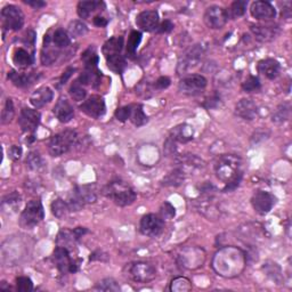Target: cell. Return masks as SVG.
Returning <instances> with one entry per match:
<instances>
[{
	"label": "cell",
	"instance_id": "obj_4",
	"mask_svg": "<svg viewBox=\"0 0 292 292\" xmlns=\"http://www.w3.org/2000/svg\"><path fill=\"white\" fill-rule=\"evenodd\" d=\"M241 159L235 154H224L218 158L215 165L216 175L224 183L230 182L236 173L241 171Z\"/></svg>",
	"mask_w": 292,
	"mask_h": 292
},
{
	"label": "cell",
	"instance_id": "obj_49",
	"mask_svg": "<svg viewBox=\"0 0 292 292\" xmlns=\"http://www.w3.org/2000/svg\"><path fill=\"white\" fill-rule=\"evenodd\" d=\"M16 290L18 292H30L33 290V283L30 277L20 276L16 279Z\"/></svg>",
	"mask_w": 292,
	"mask_h": 292
},
{
	"label": "cell",
	"instance_id": "obj_11",
	"mask_svg": "<svg viewBox=\"0 0 292 292\" xmlns=\"http://www.w3.org/2000/svg\"><path fill=\"white\" fill-rule=\"evenodd\" d=\"M53 259L57 269L62 274L76 273L78 271V264L72 259L70 251L66 248L57 247L53 253Z\"/></svg>",
	"mask_w": 292,
	"mask_h": 292
},
{
	"label": "cell",
	"instance_id": "obj_40",
	"mask_svg": "<svg viewBox=\"0 0 292 292\" xmlns=\"http://www.w3.org/2000/svg\"><path fill=\"white\" fill-rule=\"evenodd\" d=\"M25 164H27V167L32 170V171H39V170H42L45 167V162H43L42 158L36 151L29 153L27 160H25Z\"/></svg>",
	"mask_w": 292,
	"mask_h": 292
},
{
	"label": "cell",
	"instance_id": "obj_13",
	"mask_svg": "<svg viewBox=\"0 0 292 292\" xmlns=\"http://www.w3.org/2000/svg\"><path fill=\"white\" fill-rule=\"evenodd\" d=\"M275 202L276 199L274 195L266 191H257L251 198V205L254 211L261 216L267 215L275 206Z\"/></svg>",
	"mask_w": 292,
	"mask_h": 292
},
{
	"label": "cell",
	"instance_id": "obj_32",
	"mask_svg": "<svg viewBox=\"0 0 292 292\" xmlns=\"http://www.w3.org/2000/svg\"><path fill=\"white\" fill-rule=\"evenodd\" d=\"M291 113V108L290 104L288 103H284V104H281L276 108V110L272 114V121L275 125H282L286 123V121L289 120Z\"/></svg>",
	"mask_w": 292,
	"mask_h": 292
},
{
	"label": "cell",
	"instance_id": "obj_25",
	"mask_svg": "<svg viewBox=\"0 0 292 292\" xmlns=\"http://www.w3.org/2000/svg\"><path fill=\"white\" fill-rule=\"evenodd\" d=\"M194 129L192 125L187 124H183L175 127L170 132L169 138L173 140L175 143H188L193 139Z\"/></svg>",
	"mask_w": 292,
	"mask_h": 292
},
{
	"label": "cell",
	"instance_id": "obj_30",
	"mask_svg": "<svg viewBox=\"0 0 292 292\" xmlns=\"http://www.w3.org/2000/svg\"><path fill=\"white\" fill-rule=\"evenodd\" d=\"M13 62L14 64L21 69H25L30 66L33 62V58L28 50L24 48H16L13 54Z\"/></svg>",
	"mask_w": 292,
	"mask_h": 292
},
{
	"label": "cell",
	"instance_id": "obj_57",
	"mask_svg": "<svg viewBox=\"0 0 292 292\" xmlns=\"http://www.w3.org/2000/svg\"><path fill=\"white\" fill-rule=\"evenodd\" d=\"M23 2L27 3V5L33 7L36 9H40L42 7L46 6L45 1H42V0H23Z\"/></svg>",
	"mask_w": 292,
	"mask_h": 292
},
{
	"label": "cell",
	"instance_id": "obj_10",
	"mask_svg": "<svg viewBox=\"0 0 292 292\" xmlns=\"http://www.w3.org/2000/svg\"><path fill=\"white\" fill-rule=\"evenodd\" d=\"M205 23L207 27L218 30V29L224 28L228 21L227 10L220 6H210L207 8L205 16H203Z\"/></svg>",
	"mask_w": 292,
	"mask_h": 292
},
{
	"label": "cell",
	"instance_id": "obj_34",
	"mask_svg": "<svg viewBox=\"0 0 292 292\" xmlns=\"http://www.w3.org/2000/svg\"><path fill=\"white\" fill-rule=\"evenodd\" d=\"M106 64H108V68L111 71L118 73V75H121L125 71V69L127 68V62H125L124 55L121 54L106 58Z\"/></svg>",
	"mask_w": 292,
	"mask_h": 292
},
{
	"label": "cell",
	"instance_id": "obj_29",
	"mask_svg": "<svg viewBox=\"0 0 292 292\" xmlns=\"http://www.w3.org/2000/svg\"><path fill=\"white\" fill-rule=\"evenodd\" d=\"M7 78L12 81L14 86L18 88H27L35 83L36 79H38V77H35L33 75H25V73H21L17 71H10L7 75Z\"/></svg>",
	"mask_w": 292,
	"mask_h": 292
},
{
	"label": "cell",
	"instance_id": "obj_17",
	"mask_svg": "<svg viewBox=\"0 0 292 292\" xmlns=\"http://www.w3.org/2000/svg\"><path fill=\"white\" fill-rule=\"evenodd\" d=\"M40 113L37 110L24 108L21 111L20 118H18V125L21 129L25 132H35L40 124Z\"/></svg>",
	"mask_w": 292,
	"mask_h": 292
},
{
	"label": "cell",
	"instance_id": "obj_47",
	"mask_svg": "<svg viewBox=\"0 0 292 292\" xmlns=\"http://www.w3.org/2000/svg\"><path fill=\"white\" fill-rule=\"evenodd\" d=\"M69 31L75 37H83L88 32V28L83 21L76 20L69 24Z\"/></svg>",
	"mask_w": 292,
	"mask_h": 292
},
{
	"label": "cell",
	"instance_id": "obj_20",
	"mask_svg": "<svg viewBox=\"0 0 292 292\" xmlns=\"http://www.w3.org/2000/svg\"><path fill=\"white\" fill-rule=\"evenodd\" d=\"M159 13L157 10H144L136 16V24L143 31H157L159 27Z\"/></svg>",
	"mask_w": 292,
	"mask_h": 292
},
{
	"label": "cell",
	"instance_id": "obj_27",
	"mask_svg": "<svg viewBox=\"0 0 292 292\" xmlns=\"http://www.w3.org/2000/svg\"><path fill=\"white\" fill-rule=\"evenodd\" d=\"M124 49V37H112L103 45L102 51L105 58L120 55Z\"/></svg>",
	"mask_w": 292,
	"mask_h": 292
},
{
	"label": "cell",
	"instance_id": "obj_28",
	"mask_svg": "<svg viewBox=\"0 0 292 292\" xmlns=\"http://www.w3.org/2000/svg\"><path fill=\"white\" fill-rule=\"evenodd\" d=\"M102 7H105V3L103 1H96V0H89V1H80L78 3L77 12L78 15L83 20L89 17L96 10L101 9Z\"/></svg>",
	"mask_w": 292,
	"mask_h": 292
},
{
	"label": "cell",
	"instance_id": "obj_33",
	"mask_svg": "<svg viewBox=\"0 0 292 292\" xmlns=\"http://www.w3.org/2000/svg\"><path fill=\"white\" fill-rule=\"evenodd\" d=\"M78 241L77 236L73 231H61L60 234L57 236V247L66 248L69 251L71 250V248L75 247L76 242Z\"/></svg>",
	"mask_w": 292,
	"mask_h": 292
},
{
	"label": "cell",
	"instance_id": "obj_8",
	"mask_svg": "<svg viewBox=\"0 0 292 292\" xmlns=\"http://www.w3.org/2000/svg\"><path fill=\"white\" fill-rule=\"evenodd\" d=\"M1 25L7 31L21 30L24 25V14L17 6L7 5L1 10Z\"/></svg>",
	"mask_w": 292,
	"mask_h": 292
},
{
	"label": "cell",
	"instance_id": "obj_55",
	"mask_svg": "<svg viewBox=\"0 0 292 292\" xmlns=\"http://www.w3.org/2000/svg\"><path fill=\"white\" fill-rule=\"evenodd\" d=\"M173 30V23L169 20H165L158 27V33H169Z\"/></svg>",
	"mask_w": 292,
	"mask_h": 292
},
{
	"label": "cell",
	"instance_id": "obj_18",
	"mask_svg": "<svg viewBox=\"0 0 292 292\" xmlns=\"http://www.w3.org/2000/svg\"><path fill=\"white\" fill-rule=\"evenodd\" d=\"M197 208L209 219H216L220 215L219 207L213 194H203L200 200H197Z\"/></svg>",
	"mask_w": 292,
	"mask_h": 292
},
{
	"label": "cell",
	"instance_id": "obj_21",
	"mask_svg": "<svg viewBox=\"0 0 292 292\" xmlns=\"http://www.w3.org/2000/svg\"><path fill=\"white\" fill-rule=\"evenodd\" d=\"M251 32L257 42H269L280 35V28L277 25H251Z\"/></svg>",
	"mask_w": 292,
	"mask_h": 292
},
{
	"label": "cell",
	"instance_id": "obj_1",
	"mask_svg": "<svg viewBox=\"0 0 292 292\" xmlns=\"http://www.w3.org/2000/svg\"><path fill=\"white\" fill-rule=\"evenodd\" d=\"M247 254L236 247H225L215 254L212 267L218 275L232 279L239 276L247 266Z\"/></svg>",
	"mask_w": 292,
	"mask_h": 292
},
{
	"label": "cell",
	"instance_id": "obj_45",
	"mask_svg": "<svg viewBox=\"0 0 292 292\" xmlns=\"http://www.w3.org/2000/svg\"><path fill=\"white\" fill-rule=\"evenodd\" d=\"M14 116H15V109H14L13 101L10 98L6 99L5 106H3V110L1 112V124L6 125L9 124L10 121L13 120Z\"/></svg>",
	"mask_w": 292,
	"mask_h": 292
},
{
	"label": "cell",
	"instance_id": "obj_3",
	"mask_svg": "<svg viewBox=\"0 0 292 292\" xmlns=\"http://www.w3.org/2000/svg\"><path fill=\"white\" fill-rule=\"evenodd\" d=\"M96 200H97V188L95 184L79 185L72 191L68 205L71 211H79L88 203H94Z\"/></svg>",
	"mask_w": 292,
	"mask_h": 292
},
{
	"label": "cell",
	"instance_id": "obj_48",
	"mask_svg": "<svg viewBox=\"0 0 292 292\" xmlns=\"http://www.w3.org/2000/svg\"><path fill=\"white\" fill-rule=\"evenodd\" d=\"M261 83L259 78L256 76H250L248 79L242 83V89L246 92H254L260 90Z\"/></svg>",
	"mask_w": 292,
	"mask_h": 292
},
{
	"label": "cell",
	"instance_id": "obj_5",
	"mask_svg": "<svg viewBox=\"0 0 292 292\" xmlns=\"http://www.w3.org/2000/svg\"><path fill=\"white\" fill-rule=\"evenodd\" d=\"M78 140V134L75 130H64L53 136L48 143V152L51 157H60L68 153Z\"/></svg>",
	"mask_w": 292,
	"mask_h": 292
},
{
	"label": "cell",
	"instance_id": "obj_43",
	"mask_svg": "<svg viewBox=\"0 0 292 292\" xmlns=\"http://www.w3.org/2000/svg\"><path fill=\"white\" fill-rule=\"evenodd\" d=\"M69 92L70 95H71V97L77 102L84 101V98H86V95H87V91L83 88V84H81L80 81L78 79L72 83V86L70 87Z\"/></svg>",
	"mask_w": 292,
	"mask_h": 292
},
{
	"label": "cell",
	"instance_id": "obj_52",
	"mask_svg": "<svg viewBox=\"0 0 292 292\" xmlns=\"http://www.w3.org/2000/svg\"><path fill=\"white\" fill-rule=\"evenodd\" d=\"M130 110H131V105H127V106H123V108L118 109L114 113V116L121 123H125V121L129 120V117H130Z\"/></svg>",
	"mask_w": 292,
	"mask_h": 292
},
{
	"label": "cell",
	"instance_id": "obj_35",
	"mask_svg": "<svg viewBox=\"0 0 292 292\" xmlns=\"http://www.w3.org/2000/svg\"><path fill=\"white\" fill-rule=\"evenodd\" d=\"M140 42H142V33L139 31H131L130 35L128 37L127 47H125V51H127V56L130 58H134L137 51V48L139 46Z\"/></svg>",
	"mask_w": 292,
	"mask_h": 292
},
{
	"label": "cell",
	"instance_id": "obj_7",
	"mask_svg": "<svg viewBox=\"0 0 292 292\" xmlns=\"http://www.w3.org/2000/svg\"><path fill=\"white\" fill-rule=\"evenodd\" d=\"M45 217L42 203L40 200H31L28 202L25 208L21 213L20 225L23 228L30 230L37 226Z\"/></svg>",
	"mask_w": 292,
	"mask_h": 292
},
{
	"label": "cell",
	"instance_id": "obj_50",
	"mask_svg": "<svg viewBox=\"0 0 292 292\" xmlns=\"http://www.w3.org/2000/svg\"><path fill=\"white\" fill-rule=\"evenodd\" d=\"M160 215L162 219H172V218L176 216L175 207L169 202L162 203L160 208Z\"/></svg>",
	"mask_w": 292,
	"mask_h": 292
},
{
	"label": "cell",
	"instance_id": "obj_46",
	"mask_svg": "<svg viewBox=\"0 0 292 292\" xmlns=\"http://www.w3.org/2000/svg\"><path fill=\"white\" fill-rule=\"evenodd\" d=\"M96 290L99 291H111V292H119L120 287L117 283L116 280L113 279H104L101 282L97 283V286L95 287Z\"/></svg>",
	"mask_w": 292,
	"mask_h": 292
},
{
	"label": "cell",
	"instance_id": "obj_53",
	"mask_svg": "<svg viewBox=\"0 0 292 292\" xmlns=\"http://www.w3.org/2000/svg\"><path fill=\"white\" fill-rule=\"evenodd\" d=\"M170 83H171V80H170L168 77H160L157 81H155L153 87L157 90H164V89H167V88L170 86Z\"/></svg>",
	"mask_w": 292,
	"mask_h": 292
},
{
	"label": "cell",
	"instance_id": "obj_54",
	"mask_svg": "<svg viewBox=\"0 0 292 292\" xmlns=\"http://www.w3.org/2000/svg\"><path fill=\"white\" fill-rule=\"evenodd\" d=\"M22 155V147L17 145H13L8 149V158L12 159L13 161H16L21 158Z\"/></svg>",
	"mask_w": 292,
	"mask_h": 292
},
{
	"label": "cell",
	"instance_id": "obj_42",
	"mask_svg": "<svg viewBox=\"0 0 292 292\" xmlns=\"http://www.w3.org/2000/svg\"><path fill=\"white\" fill-rule=\"evenodd\" d=\"M70 42H71L70 37L68 36V33L63 30V29H57V30L54 32L53 43L55 45V47L57 48V49H61V48H66L70 45Z\"/></svg>",
	"mask_w": 292,
	"mask_h": 292
},
{
	"label": "cell",
	"instance_id": "obj_16",
	"mask_svg": "<svg viewBox=\"0 0 292 292\" xmlns=\"http://www.w3.org/2000/svg\"><path fill=\"white\" fill-rule=\"evenodd\" d=\"M176 164L178 165V168L185 172V175L200 172L206 167L205 161L194 154L179 155L176 159Z\"/></svg>",
	"mask_w": 292,
	"mask_h": 292
},
{
	"label": "cell",
	"instance_id": "obj_51",
	"mask_svg": "<svg viewBox=\"0 0 292 292\" xmlns=\"http://www.w3.org/2000/svg\"><path fill=\"white\" fill-rule=\"evenodd\" d=\"M242 177H243L242 171L236 173V175L233 177L230 182L226 183V186L224 187V192L228 193V192H233L234 190H236V188L239 187V185L241 184V182H242Z\"/></svg>",
	"mask_w": 292,
	"mask_h": 292
},
{
	"label": "cell",
	"instance_id": "obj_26",
	"mask_svg": "<svg viewBox=\"0 0 292 292\" xmlns=\"http://www.w3.org/2000/svg\"><path fill=\"white\" fill-rule=\"evenodd\" d=\"M53 90L49 87L42 86L37 89L30 97V103L35 106L36 109L42 108L43 105H46L53 99Z\"/></svg>",
	"mask_w": 292,
	"mask_h": 292
},
{
	"label": "cell",
	"instance_id": "obj_2",
	"mask_svg": "<svg viewBox=\"0 0 292 292\" xmlns=\"http://www.w3.org/2000/svg\"><path fill=\"white\" fill-rule=\"evenodd\" d=\"M103 194L119 207L130 206L137 198L136 192L123 180H113L109 183L103 190Z\"/></svg>",
	"mask_w": 292,
	"mask_h": 292
},
{
	"label": "cell",
	"instance_id": "obj_24",
	"mask_svg": "<svg viewBox=\"0 0 292 292\" xmlns=\"http://www.w3.org/2000/svg\"><path fill=\"white\" fill-rule=\"evenodd\" d=\"M258 72L269 80H274L280 75L281 65L274 58H266L258 62Z\"/></svg>",
	"mask_w": 292,
	"mask_h": 292
},
{
	"label": "cell",
	"instance_id": "obj_31",
	"mask_svg": "<svg viewBox=\"0 0 292 292\" xmlns=\"http://www.w3.org/2000/svg\"><path fill=\"white\" fill-rule=\"evenodd\" d=\"M129 120H130L136 127H142V125L147 124V121H149V117H147L145 112H144L142 105L132 104Z\"/></svg>",
	"mask_w": 292,
	"mask_h": 292
},
{
	"label": "cell",
	"instance_id": "obj_44",
	"mask_svg": "<svg viewBox=\"0 0 292 292\" xmlns=\"http://www.w3.org/2000/svg\"><path fill=\"white\" fill-rule=\"evenodd\" d=\"M247 7H248L247 0H236V1L232 3L228 16L231 15L233 18H239L243 16L247 12Z\"/></svg>",
	"mask_w": 292,
	"mask_h": 292
},
{
	"label": "cell",
	"instance_id": "obj_62",
	"mask_svg": "<svg viewBox=\"0 0 292 292\" xmlns=\"http://www.w3.org/2000/svg\"><path fill=\"white\" fill-rule=\"evenodd\" d=\"M73 232H75L77 239L79 240L81 236H83L84 234H86V233H88V230L86 227H77V228H75V230H73Z\"/></svg>",
	"mask_w": 292,
	"mask_h": 292
},
{
	"label": "cell",
	"instance_id": "obj_9",
	"mask_svg": "<svg viewBox=\"0 0 292 292\" xmlns=\"http://www.w3.org/2000/svg\"><path fill=\"white\" fill-rule=\"evenodd\" d=\"M203 55H205V48L202 45L198 43L188 49L183 54V56L179 58L178 66H177V72L179 75H185L190 71L191 69H194L199 63L201 62Z\"/></svg>",
	"mask_w": 292,
	"mask_h": 292
},
{
	"label": "cell",
	"instance_id": "obj_63",
	"mask_svg": "<svg viewBox=\"0 0 292 292\" xmlns=\"http://www.w3.org/2000/svg\"><path fill=\"white\" fill-rule=\"evenodd\" d=\"M103 254H104V253L101 252V251H96V252L90 254L89 260L90 261H94V260H104V259H103Z\"/></svg>",
	"mask_w": 292,
	"mask_h": 292
},
{
	"label": "cell",
	"instance_id": "obj_59",
	"mask_svg": "<svg viewBox=\"0 0 292 292\" xmlns=\"http://www.w3.org/2000/svg\"><path fill=\"white\" fill-rule=\"evenodd\" d=\"M35 40H36V32L33 30H29L27 32V35H25L24 42L28 43V45L33 46L35 45Z\"/></svg>",
	"mask_w": 292,
	"mask_h": 292
},
{
	"label": "cell",
	"instance_id": "obj_36",
	"mask_svg": "<svg viewBox=\"0 0 292 292\" xmlns=\"http://www.w3.org/2000/svg\"><path fill=\"white\" fill-rule=\"evenodd\" d=\"M50 209L51 213L56 218H58V219H64V218L69 215V212L71 211L68 202L62 200V199H56V200H54L50 206Z\"/></svg>",
	"mask_w": 292,
	"mask_h": 292
},
{
	"label": "cell",
	"instance_id": "obj_61",
	"mask_svg": "<svg viewBox=\"0 0 292 292\" xmlns=\"http://www.w3.org/2000/svg\"><path fill=\"white\" fill-rule=\"evenodd\" d=\"M282 15H283V17H287V18H289L291 16V2L290 1L283 2Z\"/></svg>",
	"mask_w": 292,
	"mask_h": 292
},
{
	"label": "cell",
	"instance_id": "obj_38",
	"mask_svg": "<svg viewBox=\"0 0 292 292\" xmlns=\"http://www.w3.org/2000/svg\"><path fill=\"white\" fill-rule=\"evenodd\" d=\"M185 179V172L182 171L179 168H176L173 171L168 173L162 180L164 186H179L182 185Z\"/></svg>",
	"mask_w": 292,
	"mask_h": 292
},
{
	"label": "cell",
	"instance_id": "obj_15",
	"mask_svg": "<svg viewBox=\"0 0 292 292\" xmlns=\"http://www.w3.org/2000/svg\"><path fill=\"white\" fill-rule=\"evenodd\" d=\"M80 110L88 117L94 118V119H99L106 112V105L104 98L98 95L90 96L89 98L83 102L80 105Z\"/></svg>",
	"mask_w": 292,
	"mask_h": 292
},
{
	"label": "cell",
	"instance_id": "obj_41",
	"mask_svg": "<svg viewBox=\"0 0 292 292\" xmlns=\"http://www.w3.org/2000/svg\"><path fill=\"white\" fill-rule=\"evenodd\" d=\"M170 290L172 292H187L192 290V283L191 281L186 277L179 276L176 277L171 281L170 284Z\"/></svg>",
	"mask_w": 292,
	"mask_h": 292
},
{
	"label": "cell",
	"instance_id": "obj_19",
	"mask_svg": "<svg viewBox=\"0 0 292 292\" xmlns=\"http://www.w3.org/2000/svg\"><path fill=\"white\" fill-rule=\"evenodd\" d=\"M250 13L253 18L259 21H271L276 16V9L268 1H254L250 7Z\"/></svg>",
	"mask_w": 292,
	"mask_h": 292
},
{
	"label": "cell",
	"instance_id": "obj_37",
	"mask_svg": "<svg viewBox=\"0 0 292 292\" xmlns=\"http://www.w3.org/2000/svg\"><path fill=\"white\" fill-rule=\"evenodd\" d=\"M81 60L84 64V69H97L99 57L94 47H89L81 55Z\"/></svg>",
	"mask_w": 292,
	"mask_h": 292
},
{
	"label": "cell",
	"instance_id": "obj_12",
	"mask_svg": "<svg viewBox=\"0 0 292 292\" xmlns=\"http://www.w3.org/2000/svg\"><path fill=\"white\" fill-rule=\"evenodd\" d=\"M165 228V220L162 219L161 216L154 215V213H149L145 215L140 219L139 230L142 234L151 238L160 235Z\"/></svg>",
	"mask_w": 292,
	"mask_h": 292
},
{
	"label": "cell",
	"instance_id": "obj_14",
	"mask_svg": "<svg viewBox=\"0 0 292 292\" xmlns=\"http://www.w3.org/2000/svg\"><path fill=\"white\" fill-rule=\"evenodd\" d=\"M208 81L201 75H192L183 78L179 83V91L185 95H197L207 87Z\"/></svg>",
	"mask_w": 292,
	"mask_h": 292
},
{
	"label": "cell",
	"instance_id": "obj_23",
	"mask_svg": "<svg viewBox=\"0 0 292 292\" xmlns=\"http://www.w3.org/2000/svg\"><path fill=\"white\" fill-rule=\"evenodd\" d=\"M53 113L55 117L57 118L58 121H61L63 124H68L75 117V110L66 98H60L55 104L53 109Z\"/></svg>",
	"mask_w": 292,
	"mask_h": 292
},
{
	"label": "cell",
	"instance_id": "obj_56",
	"mask_svg": "<svg viewBox=\"0 0 292 292\" xmlns=\"http://www.w3.org/2000/svg\"><path fill=\"white\" fill-rule=\"evenodd\" d=\"M220 103V97L219 96H212V97H210L207 99V101L203 103V106L207 109H212V108H216V106Z\"/></svg>",
	"mask_w": 292,
	"mask_h": 292
},
{
	"label": "cell",
	"instance_id": "obj_22",
	"mask_svg": "<svg viewBox=\"0 0 292 292\" xmlns=\"http://www.w3.org/2000/svg\"><path fill=\"white\" fill-rule=\"evenodd\" d=\"M235 114L243 120L251 121L256 119L258 114V108L256 103L249 98H243L235 105Z\"/></svg>",
	"mask_w": 292,
	"mask_h": 292
},
{
	"label": "cell",
	"instance_id": "obj_60",
	"mask_svg": "<svg viewBox=\"0 0 292 292\" xmlns=\"http://www.w3.org/2000/svg\"><path fill=\"white\" fill-rule=\"evenodd\" d=\"M92 22H94V24L98 28H104V27H106V25H108V20L103 16H95Z\"/></svg>",
	"mask_w": 292,
	"mask_h": 292
},
{
	"label": "cell",
	"instance_id": "obj_6",
	"mask_svg": "<svg viewBox=\"0 0 292 292\" xmlns=\"http://www.w3.org/2000/svg\"><path fill=\"white\" fill-rule=\"evenodd\" d=\"M125 273L129 279L138 283H147L155 279L157 269L150 262L135 261L127 264L125 267Z\"/></svg>",
	"mask_w": 292,
	"mask_h": 292
},
{
	"label": "cell",
	"instance_id": "obj_58",
	"mask_svg": "<svg viewBox=\"0 0 292 292\" xmlns=\"http://www.w3.org/2000/svg\"><path fill=\"white\" fill-rule=\"evenodd\" d=\"M76 71V69L75 68H68L65 70V72L63 73V76L61 77V80H60V83L61 84H65L66 83V81H68L70 78H71V76H72V73Z\"/></svg>",
	"mask_w": 292,
	"mask_h": 292
},
{
	"label": "cell",
	"instance_id": "obj_39",
	"mask_svg": "<svg viewBox=\"0 0 292 292\" xmlns=\"http://www.w3.org/2000/svg\"><path fill=\"white\" fill-rule=\"evenodd\" d=\"M20 205H21V195L16 193V192H13V193L6 195V197L3 198L1 207L3 211H6V210H8V211H10V210L15 211L17 208H20Z\"/></svg>",
	"mask_w": 292,
	"mask_h": 292
}]
</instances>
